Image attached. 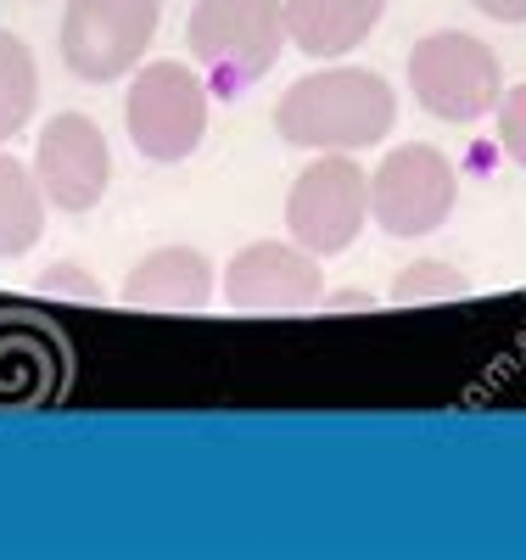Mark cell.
<instances>
[{
  "label": "cell",
  "mask_w": 526,
  "mask_h": 560,
  "mask_svg": "<svg viewBox=\"0 0 526 560\" xmlns=\"http://www.w3.org/2000/svg\"><path fill=\"white\" fill-rule=\"evenodd\" d=\"M454 208H459V168L425 140L393 147L370 174V219L398 242L443 230Z\"/></svg>",
  "instance_id": "obj_7"
},
{
  "label": "cell",
  "mask_w": 526,
  "mask_h": 560,
  "mask_svg": "<svg viewBox=\"0 0 526 560\" xmlns=\"http://www.w3.org/2000/svg\"><path fill=\"white\" fill-rule=\"evenodd\" d=\"M459 292H465V275L443 258H420L393 275V303H437V298H459Z\"/></svg>",
  "instance_id": "obj_15"
},
{
  "label": "cell",
  "mask_w": 526,
  "mask_h": 560,
  "mask_svg": "<svg viewBox=\"0 0 526 560\" xmlns=\"http://www.w3.org/2000/svg\"><path fill=\"white\" fill-rule=\"evenodd\" d=\"M409 96L443 124H476L504 96V62L488 39L465 28H437L414 39L409 51Z\"/></svg>",
  "instance_id": "obj_4"
},
{
  "label": "cell",
  "mask_w": 526,
  "mask_h": 560,
  "mask_svg": "<svg viewBox=\"0 0 526 560\" xmlns=\"http://www.w3.org/2000/svg\"><path fill=\"white\" fill-rule=\"evenodd\" d=\"M45 191L34 179V163L0 152V264L7 258H28L45 236Z\"/></svg>",
  "instance_id": "obj_13"
},
{
  "label": "cell",
  "mask_w": 526,
  "mask_h": 560,
  "mask_svg": "<svg viewBox=\"0 0 526 560\" xmlns=\"http://www.w3.org/2000/svg\"><path fill=\"white\" fill-rule=\"evenodd\" d=\"M370 224V174L353 152H319L285 191V236L314 258H337Z\"/></svg>",
  "instance_id": "obj_6"
},
{
  "label": "cell",
  "mask_w": 526,
  "mask_h": 560,
  "mask_svg": "<svg viewBox=\"0 0 526 560\" xmlns=\"http://www.w3.org/2000/svg\"><path fill=\"white\" fill-rule=\"evenodd\" d=\"M213 118V90L190 62H140L129 73L124 129L129 147L147 163H185L197 158Z\"/></svg>",
  "instance_id": "obj_3"
},
{
  "label": "cell",
  "mask_w": 526,
  "mask_h": 560,
  "mask_svg": "<svg viewBox=\"0 0 526 560\" xmlns=\"http://www.w3.org/2000/svg\"><path fill=\"white\" fill-rule=\"evenodd\" d=\"M387 0H285V34L303 57H353L375 34Z\"/></svg>",
  "instance_id": "obj_12"
},
{
  "label": "cell",
  "mask_w": 526,
  "mask_h": 560,
  "mask_svg": "<svg viewBox=\"0 0 526 560\" xmlns=\"http://www.w3.org/2000/svg\"><path fill=\"white\" fill-rule=\"evenodd\" d=\"M398 124V90L375 68L325 62L285 84L274 102V135L303 152H364L381 147Z\"/></svg>",
  "instance_id": "obj_1"
},
{
  "label": "cell",
  "mask_w": 526,
  "mask_h": 560,
  "mask_svg": "<svg viewBox=\"0 0 526 560\" xmlns=\"http://www.w3.org/2000/svg\"><path fill=\"white\" fill-rule=\"evenodd\" d=\"M330 303H337V308H364L370 298H364V292H337V298H330Z\"/></svg>",
  "instance_id": "obj_19"
},
{
  "label": "cell",
  "mask_w": 526,
  "mask_h": 560,
  "mask_svg": "<svg viewBox=\"0 0 526 560\" xmlns=\"http://www.w3.org/2000/svg\"><path fill=\"white\" fill-rule=\"evenodd\" d=\"M163 0H68L62 7V62L84 84H118L152 51Z\"/></svg>",
  "instance_id": "obj_5"
},
{
  "label": "cell",
  "mask_w": 526,
  "mask_h": 560,
  "mask_svg": "<svg viewBox=\"0 0 526 560\" xmlns=\"http://www.w3.org/2000/svg\"><path fill=\"white\" fill-rule=\"evenodd\" d=\"M185 45L208 68V90L235 96V90L258 84L292 45L285 0H197L185 23Z\"/></svg>",
  "instance_id": "obj_2"
},
{
  "label": "cell",
  "mask_w": 526,
  "mask_h": 560,
  "mask_svg": "<svg viewBox=\"0 0 526 560\" xmlns=\"http://www.w3.org/2000/svg\"><path fill=\"white\" fill-rule=\"evenodd\" d=\"M213 292H219L213 258L185 242H168V247H152L147 258H135L118 287L129 308H152V314H197L213 303Z\"/></svg>",
  "instance_id": "obj_10"
},
{
  "label": "cell",
  "mask_w": 526,
  "mask_h": 560,
  "mask_svg": "<svg viewBox=\"0 0 526 560\" xmlns=\"http://www.w3.org/2000/svg\"><path fill=\"white\" fill-rule=\"evenodd\" d=\"M499 147L515 168H526V84H510L499 96Z\"/></svg>",
  "instance_id": "obj_16"
},
{
  "label": "cell",
  "mask_w": 526,
  "mask_h": 560,
  "mask_svg": "<svg viewBox=\"0 0 526 560\" xmlns=\"http://www.w3.org/2000/svg\"><path fill=\"white\" fill-rule=\"evenodd\" d=\"M39 287L45 292H62V298H84V303L102 298V280H95L90 269H79V264H51V269L39 275Z\"/></svg>",
  "instance_id": "obj_17"
},
{
  "label": "cell",
  "mask_w": 526,
  "mask_h": 560,
  "mask_svg": "<svg viewBox=\"0 0 526 560\" xmlns=\"http://www.w3.org/2000/svg\"><path fill=\"white\" fill-rule=\"evenodd\" d=\"M34 179L51 208L62 213H90L102 208L113 185V147L107 129L90 113H51L34 140Z\"/></svg>",
  "instance_id": "obj_8"
},
{
  "label": "cell",
  "mask_w": 526,
  "mask_h": 560,
  "mask_svg": "<svg viewBox=\"0 0 526 560\" xmlns=\"http://www.w3.org/2000/svg\"><path fill=\"white\" fill-rule=\"evenodd\" d=\"M62 370L68 359L51 331H39L34 319H0V409L51 404Z\"/></svg>",
  "instance_id": "obj_11"
},
{
  "label": "cell",
  "mask_w": 526,
  "mask_h": 560,
  "mask_svg": "<svg viewBox=\"0 0 526 560\" xmlns=\"http://www.w3.org/2000/svg\"><path fill=\"white\" fill-rule=\"evenodd\" d=\"M224 303L242 314H303L319 303V258L297 242H247L224 264Z\"/></svg>",
  "instance_id": "obj_9"
},
{
  "label": "cell",
  "mask_w": 526,
  "mask_h": 560,
  "mask_svg": "<svg viewBox=\"0 0 526 560\" xmlns=\"http://www.w3.org/2000/svg\"><path fill=\"white\" fill-rule=\"evenodd\" d=\"M34 107H39V62L23 34L0 28V147L28 129Z\"/></svg>",
  "instance_id": "obj_14"
},
{
  "label": "cell",
  "mask_w": 526,
  "mask_h": 560,
  "mask_svg": "<svg viewBox=\"0 0 526 560\" xmlns=\"http://www.w3.org/2000/svg\"><path fill=\"white\" fill-rule=\"evenodd\" d=\"M470 7L493 23H526V0H470Z\"/></svg>",
  "instance_id": "obj_18"
}]
</instances>
